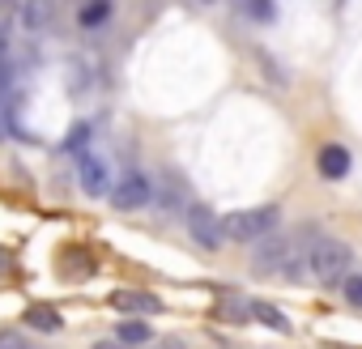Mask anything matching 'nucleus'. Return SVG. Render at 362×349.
<instances>
[{
  "mask_svg": "<svg viewBox=\"0 0 362 349\" xmlns=\"http://www.w3.org/2000/svg\"><path fill=\"white\" fill-rule=\"evenodd\" d=\"M9 128H13V98L0 94V141L9 136Z\"/></svg>",
  "mask_w": 362,
  "mask_h": 349,
  "instance_id": "obj_16",
  "label": "nucleus"
},
{
  "mask_svg": "<svg viewBox=\"0 0 362 349\" xmlns=\"http://www.w3.org/2000/svg\"><path fill=\"white\" fill-rule=\"evenodd\" d=\"M341 290H345V302L362 311V277H345V285H341Z\"/></svg>",
  "mask_w": 362,
  "mask_h": 349,
  "instance_id": "obj_17",
  "label": "nucleus"
},
{
  "mask_svg": "<svg viewBox=\"0 0 362 349\" xmlns=\"http://www.w3.org/2000/svg\"><path fill=\"white\" fill-rule=\"evenodd\" d=\"M0 5H9V0H0Z\"/></svg>",
  "mask_w": 362,
  "mask_h": 349,
  "instance_id": "obj_21",
  "label": "nucleus"
},
{
  "mask_svg": "<svg viewBox=\"0 0 362 349\" xmlns=\"http://www.w3.org/2000/svg\"><path fill=\"white\" fill-rule=\"evenodd\" d=\"M162 349H184V345H179V341H162Z\"/></svg>",
  "mask_w": 362,
  "mask_h": 349,
  "instance_id": "obj_19",
  "label": "nucleus"
},
{
  "mask_svg": "<svg viewBox=\"0 0 362 349\" xmlns=\"http://www.w3.org/2000/svg\"><path fill=\"white\" fill-rule=\"evenodd\" d=\"M184 226H188V235H192V243L197 247H205V252H218L222 247V218L218 213H209L205 205H188V218H184Z\"/></svg>",
  "mask_w": 362,
  "mask_h": 349,
  "instance_id": "obj_5",
  "label": "nucleus"
},
{
  "mask_svg": "<svg viewBox=\"0 0 362 349\" xmlns=\"http://www.w3.org/2000/svg\"><path fill=\"white\" fill-rule=\"evenodd\" d=\"M277 222H281V209H277V205H256V209L226 213V218H222V235H226V239H239V243H252V239L273 235Z\"/></svg>",
  "mask_w": 362,
  "mask_h": 349,
  "instance_id": "obj_3",
  "label": "nucleus"
},
{
  "mask_svg": "<svg viewBox=\"0 0 362 349\" xmlns=\"http://www.w3.org/2000/svg\"><path fill=\"white\" fill-rule=\"evenodd\" d=\"M315 170L324 174L328 184H341L345 174L354 170V158H349V149H345V145H337V141H332V145H324V149L315 153Z\"/></svg>",
  "mask_w": 362,
  "mask_h": 349,
  "instance_id": "obj_7",
  "label": "nucleus"
},
{
  "mask_svg": "<svg viewBox=\"0 0 362 349\" xmlns=\"http://www.w3.org/2000/svg\"><path fill=\"white\" fill-rule=\"evenodd\" d=\"M77 158V184H81V192L86 196H107L111 192V166H107V158H98L90 145L81 149V153H73Z\"/></svg>",
  "mask_w": 362,
  "mask_h": 349,
  "instance_id": "obj_4",
  "label": "nucleus"
},
{
  "mask_svg": "<svg viewBox=\"0 0 362 349\" xmlns=\"http://www.w3.org/2000/svg\"><path fill=\"white\" fill-rule=\"evenodd\" d=\"M153 336V328L145 319H119L115 324V345H145Z\"/></svg>",
  "mask_w": 362,
  "mask_h": 349,
  "instance_id": "obj_12",
  "label": "nucleus"
},
{
  "mask_svg": "<svg viewBox=\"0 0 362 349\" xmlns=\"http://www.w3.org/2000/svg\"><path fill=\"white\" fill-rule=\"evenodd\" d=\"M201 5H214V0H201Z\"/></svg>",
  "mask_w": 362,
  "mask_h": 349,
  "instance_id": "obj_20",
  "label": "nucleus"
},
{
  "mask_svg": "<svg viewBox=\"0 0 362 349\" xmlns=\"http://www.w3.org/2000/svg\"><path fill=\"white\" fill-rule=\"evenodd\" d=\"M86 136H90V124H77V128L64 136V149H69V153H81V149H86Z\"/></svg>",
  "mask_w": 362,
  "mask_h": 349,
  "instance_id": "obj_15",
  "label": "nucleus"
},
{
  "mask_svg": "<svg viewBox=\"0 0 362 349\" xmlns=\"http://www.w3.org/2000/svg\"><path fill=\"white\" fill-rule=\"evenodd\" d=\"M243 307H247V315H256L264 328H273V332H281V336L294 328V324L286 319V311H281V307H273V302H264V298H252V302H243Z\"/></svg>",
  "mask_w": 362,
  "mask_h": 349,
  "instance_id": "obj_9",
  "label": "nucleus"
},
{
  "mask_svg": "<svg viewBox=\"0 0 362 349\" xmlns=\"http://www.w3.org/2000/svg\"><path fill=\"white\" fill-rule=\"evenodd\" d=\"M22 26L26 30H47L52 26V5L47 0H26L22 5Z\"/></svg>",
  "mask_w": 362,
  "mask_h": 349,
  "instance_id": "obj_13",
  "label": "nucleus"
},
{
  "mask_svg": "<svg viewBox=\"0 0 362 349\" xmlns=\"http://www.w3.org/2000/svg\"><path fill=\"white\" fill-rule=\"evenodd\" d=\"M107 302H111L115 311H132V315H158V311H162V298L149 294V290H115Z\"/></svg>",
  "mask_w": 362,
  "mask_h": 349,
  "instance_id": "obj_8",
  "label": "nucleus"
},
{
  "mask_svg": "<svg viewBox=\"0 0 362 349\" xmlns=\"http://www.w3.org/2000/svg\"><path fill=\"white\" fill-rule=\"evenodd\" d=\"M0 349H30L18 332H0Z\"/></svg>",
  "mask_w": 362,
  "mask_h": 349,
  "instance_id": "obj_18",
  "label": "nucleus"
},
{
  "mask_svg": "<svg viewBox=\"0 0 362 349\" xmlns=\"http://www.w3.org/2000/svg\"><path fill=\"white\" fill-rule=\"evenodd\" d=\"M239 9H243L252 22H260V26H264V22H273V18H277V0H239Z\"/></svg>",
  "mask_w": 362,
  "mask_h": 349,
  "instance_id": "obj_14",
  "label": "nucleus"
},
{
  "mask_svg": "<svg viewBox=\"0 0 362 349\" xmlns=\"http://www.w3.org/2000/svg\"><path fill=\"white\" fill-rule=\"evenodd\" d=\"M22 319H26L30 328H39V332H60V328H64L60 311H56V307H47V302H30Z\"/></svg>",
  "mask_w": 362,
  "mask_h": 349,
  "instance_id": "obj_10",
  "label": "nucleus"
},
{
  "mask_svg": "<svg viewBox=\"0 0 362 349\" xmlns=\"http://www.w3.org/2000/svg\"><path fill=\"white\" fill-rule=\"evenodd\" d=\"M111 205L115 209H141V205H149V196H153V184L145 179L141 170H128L119 184H111Z\"/></svg>",
  "mask_w": 362,
  "mask_h": 349,
  "instance_id": "obj_6",
  "label": "nucleus"
},
{
  "mask_svg": "<svg viewBox=\"0 0 362 349\" xmlns=\"http://www.w3.org/2000/svg\"><path fill=\"white\" fill-rule=\"evenodd\" d=\"M349 260H354V252H349L345 243H337V239H328V235H315L311 247H307V281H324V285L345 281Z\"/></svg>",
  "mask_w": 362,
  "mask_h": 349,
  "instance_id": "obj_2",
  "label": "nucleus"
},
{
  "mask_svg": "<svg viewBox=\"0 0 362 349\" xmlns=\"http://www.w3.org/2000/svg\"><path fill=\"white\" fill-rule=\"evenodd\" d=\"M111 13H115V5H111V0H86V5L77 9V26H86V30H98V26H107V22H111Z\"/></svg>",
  "mask_w": 362,
  "mask_h": 349,
  "instance_id": "obj_11",
  "label": "nucleus"
},
{
  "mask_svg": "<svg viewBox=\"0 0 362 349\" xmlns=\"http://www.w3.org/2000/svg\"><path fill=\"white\" fill-rule=\"evenodd\" d=\"M320 230H294V235H277L264 239L252 256L256 273L264 277H286V281H307V247Z\"/></svg>",
  "mask_w": 362,
  "mask_h": 349,
  "instance_id": "obj_1",
  "label": "nucleus"
}]
</instances>
